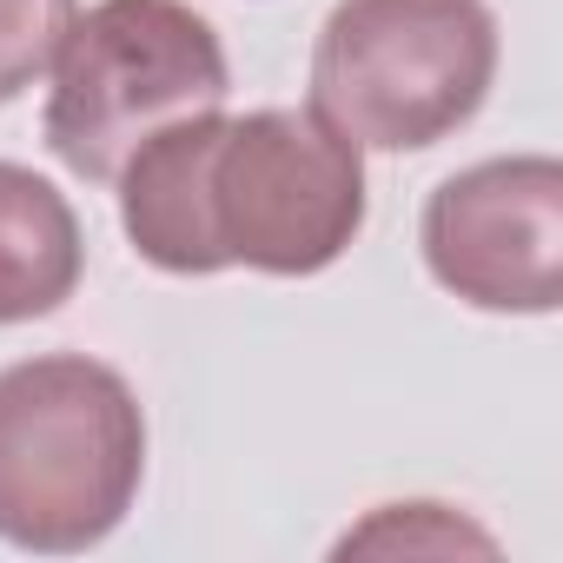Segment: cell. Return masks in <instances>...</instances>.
I'll return each instance as SVG.
<instances>
[{"label":"cell","instance_id":"cell-2","mask_svg":"<svg viewBox=\"0 0 563 563\" xmlns=\"http://www.w3.org/2000/svg\"><path fill=\"white\" fill-rule=\"evenodd\" d=\"M497 80L484 0H339L312 47V113L358 153H424L477 120Z\"/></svg>","mask_w":563,"mask_h":563},{"label":"cell","instance_id":"cell-3","mask_svg":"<svg viewBox=\"0 0 563 563\" xmlns=\"http://www.w3.org/2000/svg\"><path fill=\"white\" fill-rule=\"evenodd\" d=\"M232 93L225 47L212 21L186 0H93L74 14L60 54H54V93H47V153L87 179L113 186L126 153L186 120L212 113Z\"/></svg>","mask_w":563,"mask_h":563},{"label":"cell","instance_id":"cell-1","mask_svg":"<svg viewBox=\"0 0 563 563\" xmlns=\"http://www.w3.org/2000/svg\"><path fill=\"white\" fill-rule=\"evenodd\" d=\"M146 477V411L87 352H41L0 372V543L74 556L107 543Z\"/></svg>","mask_w":563,"mask_h":563},{"label":"cell","instance_id":"cell-6","mask_svg":"<svg viewBox=\"0 0 563 563\" xmlns=\"http://www.w3.org/2000/svg\"><path fill=\"white\" fill-rule=\"evenodd\" d=\"M80 272H87V239L67 192L34 166L0 159V325L60 312Z\"/></svg>","mask_w":563,"mask_h":563},{"label":"cell","instance_id":"cell-4","mask_svg":"<svg viewBox=\"0 0 563 563\" xmlns=\"http://www.w3.org/2000/svg\"><path fill=\"white\" fill-rule=\"evenodd\" d=\"M199 206L212 272L312 278L365 232V153L312 107H258L212 120L199 159Z\"/></svg>","mask_w":563,"mask_h":563},{"label":"cell","instance_id":"cell-7","mask_svg":"<svg viewBox=\"0 0 563 563\" xmlns=\"http://www.w3.org/2000/svg\"><path fill=\"white\" fill-rule=\"evenodd\" d=\"M352 550H497V537L490 530H477V523H464L451 504H378L358 530H345L339 537V556H352Z\"/></svg>","mask_w":563,"mask_h":563},{"label":"cell","instance_id":"cell-8","mask_svg":"<svg viewBox=\"0 0 563 563\" xmlns=\"http://www.w3.org/2000/svg\"><path fill=\"white\" fill-rule=\"evenodd\" d=\"M80 0H0V107L21 100L60 54Z\"/></svg>","mask_w":563,"mask_h":563},{"label":"cell","instance_id":"cell-5","mask_svg":"<svg viewBox=\"0 0 563 563\" xmlns=\"http://www.w3.org/2000/svg\"><path fill=\"white\" fill-rule=\"evenodd\" d=\"M431 278L510 319H550L563 306V166L550 153H504L451 173L418 219Z\"/></svg>","mask_w":563,"mask_h":563}]
</instances>
